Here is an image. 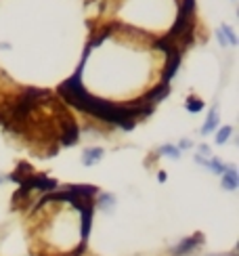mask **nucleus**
I'll use <instances>...</instances> for the list:
<instances>
[{"instance_id": "15", "label": "nucleus", "mask_w": 239, "mask_h": 256, "mask_svg": "<svg viewBox=\"0 0 239 256\" xmlns=\"http://www.w3.org/2000/svg\"><path fill=\"white\" fill-rule=\"evenodd\" d=\"M158 178H160V183H164V180H166V172H160Z\"/></svg>"}, {"instance_id": "4", "label": "nucleus", "mask_w": 239, "mask_h": 256, "mask_svg": "<svg viewBox=\"0 0 239 256\" xmlns=\"http://www.w3.org/2000/svg\"><path fill=\"white\" fill-rule=\"evenodd\" d=\"M200 244H202V236L184 238L180 244H176V246L172 248V256H187V254H191L195 248H198Z\"/></svg>"}, {"instance_id": "11", "label": "nucleus", "mask_w": 239, "mask_h": 256, "mask_svg": "<svg viewBox=\"0 0 239 256\" xmlns=\"http://www.w3.org/2000/svg\"><path fill=\"white\" fill-rule=\"evenodd\" d=\"M206 168H208L210 172H214V174H218V176H220V174L224 172L226 164L222 162V160H218V158H214V156H212V158L208 160V166H206Z\"/></svg>"}, {"instance_id": "12", "label": "nucleus", "mask_w": 239, "mask_h": 256, "mask_svg": "<svg viewBox=\"0 0 239 256\" xmlns=\"http://www.w3.org/2000/svg\"><path fill=\"white\" fill-rule=\"evenodd\" d=\"M184 108H187V112H191V114H198L204 110V101L198 97H189L187 103H184Z\"/></svg>"}, {"instance_id": "2", "label": "nucleus", "mask_w": 239, "mask_h": 256, "mask_svg": "<svg viewBox=\"0 0 239 256\" xmlns=\"http://www.w3.org/2000/svg\"><path fill=\"white\" fill-rule=\"evenodd\" d=\"M180 55L182 52L176 50V48H172L168 52V61H166V68H164V76H162V82H170L172 78L176 76V70L180 66Z\"/></svg>"}, {"instance_id": "7", "label": "nucleus", "mask_w": 239, "mask_h": 256, "mask_svg": "<svg viewBox=\"0 0 239 256\" xmlns=\"http://www.w3.org/2000/svg\"><path fill=\"white\" fill-rule=\"evenodd\" d=\"M116 204L118 202H116L114 194H99V198H96V208L101 212H105V214H114Z\"/></svg>"}, {"instance_id": "5", "label": "nucleus", "mask_w": 239, "mask_h": 256, "mask_svg": "<svg viewBox=\"0 0 239 256\" xmlns=\"http://www.w3.org/2000/svg\"><path fill=\"white\" fill-rule=\"evenodd\" d=\"M220 126V114H218V108H214L208 112V118H206V122H204V126L200 128V132L204 134V136H208V134H212V132H216V128Z\"/></svg>"}, {"instance_id": "8", "label": "nucleus", "mask_w": 239, "mask_h": 256, "mask_svg": "<svg viewBox=\"0 0 239 256\" xmlns=\"http://www.w3.org/2000/svg\"><path fill=\"white\" fill-rule=\"evenodd\" d=\"M233 134V126H222V128H216V136H214V141L216 145H224V143H229V138Z\"/></svg>"}, {"instance_id": "6", "label": "nucleus", "mask_w": 239, "mask_h": 256, "mask_svg": "<svg viewBox=\"0 0 239 256\" xmlns=\"http://www.w3.org/2000/svg\"><path fill=\"white\" fill-rule=\"evenodd\" d=\"M105 156V149L103 147H86L82 152V164L84 166H94L99 164Z\"/></svg>"}, {"instance_id": "14", "label": "nucleus", "mask_w": 239, "mask_h": 256, "mask_svg": "<svg viewBox=\"0 0 239 256\" xmlns=\"http://www.w3.org/2000/svg\"><path fill=\"white\" fill-rule=\"evenodd\" d=\"M176 147L180 149V152H182V149H191L193 147V141H191V138H180V143Z\"/></svg>"}, {"instance_id": "1", "label": "nucleus", "mask_w": 239, "mask_h": 256, "mask_svg": "<svg viewBox=\"0 0 239 256\" xmlns=\"http://www.w3.org/2000/svg\"><path fill=\"white\" fill-rule=\"evenodd\" d=\"M193 15H195V0H182L180 6H178V15H176L174 26H172L170 34L166 36V40L170 42V46H174L180 52L191 44V38H193Z\"/></svg>"}, {"instance_id": "9", "label": "nucleus", "mask_w": 239, "mask_h": 256, "mask_svg": "<svg viewBox=\"0 0 239 256\" xmlns=\"http://www.w3.org/2000/svg\"><path fill=\"white\" fill-rule=\"evenodd\" d=\"M158 154L164 156V158H170V160H180V149H178L176 145H170V143L162 145V147L158 149Z\"/></svg>"}, {"instance_id": "10", "label": "nucleus", "mask_w": 239, "mask_h": 256, "mask_svg": "<svg viewBox=\"0 0 239 256\" xmlns=\"http://www.w3.org/2000/svg\"><path fill=\"white\" fill-rule=\"evenodd\" d=\"M218 30H220V34H222V38L226 40V44H229V46H237V44H239V40H237V34L233 32V28H231V26L222 24V26H220Z\"/></svg>"}, {"instance_id": "3", "label": "nucleus", "mask_w": 239, "mask_h": 256, "mask_svg": "<svg viewBox=\"0 0 239 256\" xmlns=\"http://www.w3.org/2000/svg\"><path fill=\"white\" fill-rule=\"evenodd\" d=\"M220 187L224 191H235L239 187V172H237L235 164H226L224 172L220 174Z\"/></svg>"}, {"instance_id": "13", "label": "nucleus", "mask_w": 239, "mask_h": 256, "mask_svg": "<svg viewBox=\"0 0 239 256\" xmlns=\"http://www.w3.org/2000/svg\"><path fill=\"white\" fill-rule=\"evenodd\" d=\"M198 156H202V158H212V149H210V145H200L198 147Z\"/></svg>"}]
</instances>
